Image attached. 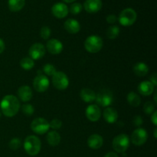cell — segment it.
Returning a JSON list of instances; mask_svg holds the SVG:
<instances>
[{"instance_id":"36","label":"cell","mask_w":157,"mask_h":157,"mask_svg":"<svg viewBox=\"0 0 157 157\" xmlns=\"http://www.w3.org/2000/svg\"><path fill=\"white\" fill-rule=\"evenodd\" d=\"M106 21L109 23V24H114L117 21V17L115 15H107L106 18Z\"/></svg>"},{"instance_id":"13","label":"cell","mask_w":157,"mask_h":157,"mask_svg":"<svg viewBox=\"0 0 157 157\" xmlns=\"http://www.w3.org/2000/svg\"><path fill=\"white\" fill-rule=\"evenodd\" d=\"M52 12L55 17L58 18H64L68 15L69 9L67 5L62 2L55 3L52 7Z\"/></svg>"},{"instance_id":"2","label":"cell","mask_w":157,"mask_h":157,"mask_svg":"<svg viewBox=\"0 0 157 157\" xmlns=\"http://www.w3.org/2000/svg\"><path fill=\"white\" fill-rule=\"evenodd\" d=\"M24 149L29 156H36L41 151V143L39 138L34 135L27 136L24 141Z\"/></svg>"},{"instance_id":"27","label":"cell","mask_w":157,"mask_h":157,"mask_svg":"<svg viewBox=\"0 0 157 157\" xmlns=\"http://www.w3.org/2000/svg\"><path fill=\"white\" fill-rule=\"evenodd\" d=\"M107 37L110 39H115L120 35V28L117 25H112L107 29L106 32Z\"/></svg>"},{"instance_id":"11","label":"cell","mask_w":157,"mask_h":157,"mask_svg":"<svg viewBox=\"0 0 157 157\" xmlns=\"http://www.w3.org/2000/svg\"><path fill=\"white\" fill-rule=\"evenodd\" d=\"M46 52V48L41 43H35L32 44L29 50V57L32 60H38L44 56Z\"/></svg>"},{"instance_id":"25","label":"cell","mask_w":157,"mask_h":157,"mask_svg":"<svg viewBox=\"0 0 157 157\" xmlns=\"http://www.w3.org/2000/svg\"><path fill=\"white\" fill-rule=\"evenodd\" d=\"M127 100L128 104L133 107H138V106H140V104L141 103L140 97L137 94L133 91L130 92V93L127 94Z\"/></svg>"},{"instance_id":"29","label":"cell","mask_w":157,"mask_h":157,"mask_svg":"<svg viewBox=\"0 0 157 157\" xmlns=\"http://www.w3.org/2000/svg\"><path fill=\"white\" fill-rule=\"evenodd\" d=\"M21 110H22V113H24L26 116L29 117L32 116V114L35 112V108H34L33 106L30 104H23L22 107H21Z\"/></svg>"},{"instance_id":"38","label":"cell","mask_w":157,"mask_h":157,"mask_svg":"<svg viewBox=\"0 0 157 157\" xmlns=\"http://www.w3.org/2000/svg\"><path fill=\"white\" fill-rule=\"evenodd\" d=\"M150 82L156 87L157 85V76L156 73H153V75L150 76Z\"/></svg>"},{"instance_id":"28","label":"cell","mask_w":157,"mask_h":157,"mask_svg":"<svg viewBox=\"0 0 157 157\" xmlns=\"http://www.w3.org/2000/svg\"><path fill=\"white\" fill-rule=\"evenodd\" d=\"M43 71L48 76H53L56 73L57 70L55 66L52 64H46L43 67Z\"/></svg>"},{"instance_id":"9","label":"cell","mask_w":157,"mask_h":157,"mask_svg":"<svg viewBox=\"0 0 157 157\" xmlns=\"http://www.w3.org/2000/svg\"><path fill=\"white\" fill-rule=\"evenodd\" d=\"M50 81L46 75L38 74L33 81V87L38 93H44L48 89Z\"/></svg>"},{"instance_id":"20","label":"cell","mask_w":157,"mask_h":157,"mask_svg":"<svg viewBox=\"0 0 157 157\" xmlns=\"http://www.w3.org/2000/svg\"><path fill=\"white\" fill-rule=\"evenodd\" d=\"M138 91L143 96H150L154 92L155 86L149 81H142L138 85Z\"/></svg>"},{"instance_id":"40","label":"cell","mask_w":157,"mask_h":157,"mask_svg":"<svg viewBox=\"0 0 157 157\" xmlns=\"http://www.w3.org/2000/svg\"><path fill=\"white\" fill-rule=\"evenodd\" d=\"M104 157H119L118 155L117 154V153H114V152H109L107 154L104 156Z\"/></svg>"},{"instance_id":"35","label":"cell","mask_w":157,"mask_h":157,"mask_svg":"<svg viewBox=\"0 0 157 157\" xmlns=\"http://www.w3.org/2000/svg\"><path fill=\"white\" fill-rule=\"evenodd\" d=\"M133 123L136 127H140L143 124V118L140 116H135L133 120Z\"/></svg>"},{"instance_id":"44","label":"cell","mask_w":157,"mask_h":157,"mask_svg":"<svg viewBox=\"0 0 157 157\" xmlns=\"http://www.w3.org/2000/svg\"><path fill=\"white\" fill-rule=\"evenodd\" d=\"M1 117H2V113H1V112H0V118H1Z\"/></svg>"},{"instance_id":"1","label":"cell","mask_w":157,"mask_h":157,"mask_svg":"<svg viewBox=\"0 0 157 157\" xmlns=\"http://www.w3.org/2000/svg\"><path fill=\"white\" fill-rule=\"evenodd\" d=\"M2 113L7 117H13L21 108V104L18 98L12 94L6 95L0 102Z\"/></svg>"},{"instance_id":"3","label":"cell","mask_w":157,"mask_h":157,"mask_svg":"<svg viewBox=\"0 0 157 157\" xmlns=\"http://www.w3.org/2000/svg\"><path fill=\"white\" fill-rule=\"evenodd\" d=\"M136 18H137V14L136 11L132 8H127L120 13L117 20L121 25L128 27L134 24L135 21H136Z\"/></svg>"},{"instance_id":"7","label":"cell","mask_w":157,"mask_h":157,"mask_svg":"<svg viewBox=\"0 0 157 157\" xmlns=\"http://www.w3.org/2000/svg\"><path fill=\"white\" fill-rule=\"evenodd\" d=\"M96 101L98 106H101L103 107H108L111 105L113 102V95L112 92L109 90H101L98 94H96Z\"/></svg>"},{"instance_id":"4","label":"cell","mask_w":157,"mask_h":157,"mask_svg":"<svg viewBox=\"0 0 157 157\" xmlns=\"http://www.w3.org/2000/svg\"><path fill=\"white\" fill-rule=\"evenodd\" d=\"M84 48L89 53H98L103 48L102 38L96 35L87 37L84 41Z\"/></svg>"},{"instance_id":"37","label":"cell","mask_w":157,"mask_h":157,"mask_svg":"<svg viewBox=\"0 0 157 157\" xmlns=\"http://www.w3.org/2000/svg\"><path fill=\"white\" fill-rule=\"evenodd\" d=\"M151 121L155 126L157 125V111L155 110L151 114Z\"/></svg>"},{"instance_id":"12","label":"cell","mask_w":157,"mask_h":157,"mask_svg":"<svg viewBox=\"0 0 157 157\" xmlns=\"http://www.w3.org/2000/svg\"><path fill=\"white\" fill-rule=\"evenodd\" d=\"M85 115L91 122H97L101 119V110L97 104H90L87 107Z\"/></svg>"},{"instance_id":"21","label":"cell","mask_w":157,"mask_h":157,"mask_svg":"<svg viewBox=\"0 0 157 157\" xmlns=\"http://www.w3.org/2000/svg\"><path fill=\"white\" fill-rule=\"evenodd\" d=\"M80 97L81 100L86 103H91L96 99V93L89 88H84L81 90Z\"/></svg>"},{"instance_id":"6","label":"cell","mask_w":157,"mask_h":157,"mask_svg":"<svg viewBox=\"0 0 157 157\" xmlns=\"http://www.w3.org/2000/svg\"><path fill=\"white\" fill-rule=\"evenodd\" d=\"M31 129L36 134L43 135L47 133L50 129L49 122L44 118H36V119L33 120L31 124Z\"/></svg>"},{"instance_id":"31","label":"cell","mask_w":157,"mask_h":157,"mask_svg":"<svg viewBox=\"0 0 157 157\" xmlns=\"http://www.w3.org/2000/svg\"><path fill=\"white\" fill-rule=\"evenodd\" d=\"M21 140H20L19 138H17V137H15L13 138V139L11 140L10 142H9V148L12 149V150H18V149H19L20 147H21Z\"/></svg>"},{"instance_id":"10","label":"cell","mask_w":157,"mask_h":157,"mask_svg":"<svg viewBox=\"0 0 157 157\" xmlns=\"http://www.w3.org/2000/svg\"><path fill=\"white\" fill-rule=\"evenodd\" d=\"M147 139H148V133L147 130H144V128L139 127L132 133L131 139L130 140H131V142L135 146L140 147V146L144 145L147 141Z\"/></svg>"},{"instance_id":"18","label":"cell","mask_w":157,"mask_h":157,"mask_svg":"<svg viewBox=\"0 0 157 157\" xmlns=\"http://www.w3.org/2000/svg\"><path fill=\"white\" fill-rule=\"evenodd\" d=\"M65 30L70 34H77L81 30V25L79 21L74 18H68L64 24Z\"/></svg>"},{"instance_id":"22","label":"cell","mask_w":157,"mask_h":157,"mask_svg":"<svg viewBox=\"0 0 157 157\" xmlns=\"http://www.w3.org/2000/svg\"><path fill=\"white\" fill-rule=\"evenodd\" d=\"M48 144L52 147H57L59 145L61 142V136L56 130H52V131L48 132L46 136Z\"/></svg>"},{"instance_id":"23","label":"cell","mask_w":157,"mask_h":157,"mask_svg":"<svg viewBox=\"0 0 157 157\" xmlns=\"http://www.w3.org/2000/svg\"><path fill=\"white\" fill-rule=\"evenodd\" d=\"M133 72L138 77H144L149 72V67L144 62H138L133 66Z\"/></svg>"},{"instance_id":"26","label":"cell","mask_w":157,"mask_h":157,"mask_svg":"<svg viewBox=\"0 0 157 157\" xmlns=\"http://www.w3.org/2000/svg\"><path fill=\"white\" fill-rule=\"evenodd\" d=\"M20 66H21V68H23L24 70H31V69L33 68L34 66H35V61H34V60H32L30 57H25V58H23L20 61Z\"/></svg>"},{"instance_id":"33","label":"cell","mask_w":157,"mask_h":157,"mask_svg":"<svg viewBox=\"0 0 157 157\" xmlns=\"http://www.w3.org/2000/svg\"><path fill=\"white\" fill-rule=\"evenodd\" d=\"M155 110H155V104L150 102V101H148L144 105V111L147 114L151 115Z\"/></svg>"},{"instance_id":"8","label":"cell","mask_w":157,"mask_h":157,"mask_svg":"<svg viewBox=\"0 0 157 157\" xmlns=\"http://www.w3.org/2000/svg\"><path fill=\"white\" fill-rule=\"evenodd\" d=\"M52 83L54 87L59 90H64L69 85V79L65 73L62 71H56L52 76Z\"/></svg>"},{"instance_id":"19","label":"cell","mask_w":157,"mask_h":157,"mask_svg":"<svg viewBox=\"0 0 157 157\" xmlns=\"http://www.w3.org/2000/svg\"><path fill=\"white\" fill-rule=\"evenodd\" d=\"M104 144V139L99 134H92L87 139V145L92 150H98Z\"/></svg>"},{"instance_id":"42","label":"cell","mask_w":157,"mask_h":157,"mask_svg":"<svg viewBox=\"0 0 157 157\" xmlns=\"http://www.w3.org/2000/svg\"><path fill=\"white\" fill-rule=\"evenodd\" d=\"M64 2H65L67 3H71V2H75V0H63Z\"/></svg>"},{"instance_id":"24","label":"cell","mask_w":157,"mask_h":157,"mask_svg":"<svg viewBox=\"0 0 157 157\" xmlns=\"http://www.w3.org/2000/svg\"><path fill=\"white\" fill-rule=\"evenodd\" d=\"M25 5V0H9L8 6L9 10L13 12H19L24 8Z\"/></svg>"},{"instance_id":"43","label":"cell","mask_w":157,"mask_h":157,"mask_svg":"<svg viewBox=\"0 0 157 157\" xmlns=\"http://www.w3.org/2000/svg\"><path fill=\"white\" fill-rule=\"evenodd\" d=\"M156 132H157V130H156V128L154 130V137L155 138H156Z\"/></svg>"},{"instance_id":"15","label":"cell","mask_w":157,"mask_h":157,"mask_svg":"<svg viewBox=\"0 0 157 157\" xmlns=\"http://www.w3.org/2000/svg\"><path fill=\"white\" fill-rule=\"evenodd\" d=\"M103 3L101 0H85L84 8L88 13H96L102 9Z\"/></svg>"},{"instance_id":"16","label":"cell","mask_w":157,"mask_h":157,"mask_svg":"<svg viewBox=\"0 0 157 157\" xmlns=\"http://www.w3.org/2000/svg\"><path fill=\"white\" fill-rule=\"evenodd\" d=\"M18 97L23 102H28L31 101L33 97V92L29 86L23 85L18 88Z\"/></svg>"},{"instance_id":"17","label":"cell","mask_w":157,"mask_h":157,"mask_svg":"<svg viewBox=\"0 0 157 157\" xmlns=\"http://www.w3.org/2000/svg\"><path fill=\"white\" fill-rule=\"evenodd\" d=\"M103 117L107 124H113L117 121L118 113L114 108L112 107H106L105 110L103 112Z\"/></svg>"},{"instance_id":"14","label":"cell","mask_w":157,"mask_h":157,"mask_svg":"<svg viewBox=\"0 0 157 157\" xmlns=\"http://www.w3.org/2000/svg\"><path fill=\"white\" fill-rule=\"evenodd\" d=\"M63 48H64L63 44L61 41L56 39V38H52L48 41L45 48H47L48 52L50 54L56 55L61 53V52L63 51Z\"/></svg>"},{"instance_id":"41","label":"cell","mask_w":157,"mask_h":157,"mask_svg":"<svg viewBox=\"0 0 157 157\" xmlns=\"http://www.w3.org/2000/svg\"><path fill=\"white\" fill-rule=\"evenodd\" d=\"M156 95H157V94H156V91H155V93H154V97H153V98H154V104H156V103H157V100H156Z\"/></svg>"},{"instance_id":"34","label":"cell","mask_w":157,"mask_h":157,"mask_svg":"<svg viewBox=\"0 0 157 157\" xmlns=\"http://www.w3.org/2000/svg\"><path fill=\"white\" fill-rule=\"evenodd\" d=\"M49 127L50 128L53 129V130H58L62 127V122L59 119H54L49 123Z\"/></svg>"},{"instance_id":"39","label":"cell","mask_w":157,"mask_h":157,"mask_svg":"<svg viewBox=\"0 0 157 157\" xmlns=\"http://www.w3.org/2000/svg\"><path fill=\"white\" fill-rule=\"evenodd\" d=\"M6 48V44H5L4 41L2 38H0V54L2 53Z\"/></svg>"},{"instance_id":"32","label":"cell","mask_w":157,"mask_h":157,"mask_svg":"<svg viewBox=\"0 0 157 157\" xmlns=\"http://www.w3.org/2000/svg\"><path fill=\"white\" fill-rule=\"evenodd\" d=\"M51 35H52V30L48 26H43L40 31V35L41 38L44 40H47L50 38Z\"/></svg>"},{"instance_id":"30","label":"cell","mask_w":157,"mask_h":157,"mask_svg":"<svg viewBox=\"0 0 157 157\" xmlns=\"http://www.w3.org/2000/svg\"><path fill=\"white\" fill-rule=\"evenodd\" d=\"M83 9V6L79 2H75L71 6L70 12L73 15H78L81 13Z\"/></svg>"},{"instance_id":"5","label":"cell","mask_w":157,"mask_h":157,"mask_svg":"<svg viewBox=\"0 0 157 157\" xmlns=\"http://www.w3.org/2000/svg\"><path fill=\"white\" fill-rule=\"evenodd\" d=\"M130 144V140L129 136L124 133H122L114 137L112 142V147L117 153H124L129 148Z\"/></svg>"}]
</instances>
